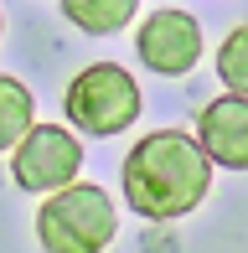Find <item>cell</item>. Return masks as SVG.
I'll list each match as a JSON object with an SVG mask.
<instances>
[{
	"mask_svg": "<svg viewBox=\"0 0 248 253\" xmlns=\"http://www.w3.org/2000/svg\"><path fill=\"white\" fill-rule=\"evenodd\" d=\"M212 191V160L186 129H150L124 155V202L150 222H176L197 212Z\"/></svg>",
	"mask_w": 248,
	"mask_h": 253,
	"instance_id": "cell-1",
	"label": "cell"
},
{
	"mask_svg": "<svg viewBox=\"0 0 248 253\" xmlns=\"http://www.w3.org/2000/svg\"><path fill=\"white\" fill-rule=\"evenodd\" d=\"M114 233H119L114 197L93 181H73L52 191L37 212V238L47 253H104Z\"/></svg>",
	"mask_w": 248,
	"mask_h": 253,
	"instance_id": "cell-2",
	"label": "cell"
},
{
	"mask_svg": "<svg viewBox=\"0 0 248 253\" xmlns=\"http://www.w3.org/2000/svg\"><path fill=\"white\" fill-rule=\"evenodd\" d=\"M62 109H67V119H73V129L109 140V134L129 129V124L140 119V83H134L129 67H119V62H93V67H83V73L67 83Z\"/></svg>",
	"mask_w": 248,
	"mask_h": 253,
	"instance_id": "cell-3",
	"label": "cell"
},
{
	"mask_svg": "<svg viewBox=\"0 0 248 253\" xmlns=\"http://www.w3.org/2000/svg\"><path fill=\"white\" fill-rule=\"evenodd\" d=\"M78 170H83V145H78L73 129H57V124H31V129L10 145V176H16L21 191L52 197V191L73 186Z\"/></svg>",
	"mask_w": 248,
	"mask_h": 253,
	"instance_id": "cell-4",
	"label": "cell"
},
{
	"mask_svg": "<svg viewBox=\"0 0 248 253\" xmlns=\"http://www.w3.org/2000/svg\"><path fill=\"white\" fill-rule=\"evenodd\" d=\"M202 26L186 16V10L165 5V10H150V16L140 21V31H134V52H140V62L150 67V73L161 78H181L191 67L202 62Z\"/></svg>",
	"mask_w": 248,
	"mask_h": 253,
	"instance_id": "cell-5",
	"label": "cell"
},
{
	"mask_svg": "<svg viewBox=\"0 0 248 253\" xmlns=\"http://www.w3.org/2000/svg\"><path fill=\"white\" fill-rule=\"evenodd\" d=\"M202 155L222 170H248V98L222 93L197 114V134Z\"/></svg>",
	"mask_w": 248,
	"mask_h": 253,
	"instance_id": "cell-6",
	"label": "cell"
},
{
	"mask_svg": "<svg viewBox=\"0 0 248 253\" xmlns=\"http://www.w3.org/2000/svg\"><path fill=\"white\" fill-rule=\"evenodd\" d=\"M140 0H62V16L88 37H114L134 21Z\"/></svg>",
	"mask_w": 248,
	"mask_h": 253,
	"instance_id": "cell-7",
	"label": "cell"
},
{
	"mask_svg": "<svg viewBox=\"0 0 248 253\" xmlns=\"http://www.w3.org/2000/svg\"><path fill=\"white\" fill-rule=\"evenodd\" d=\"M31 124H37V98H31V88L21 83V78L0 73V150H10Z\"/></svg>",
	"mask_w": 248,
	"mask_h": 253,
	"instance_id": "cell-8",
	"label": "cell"
},
{
	"mask_svg": "<svg viewBox=\"0 0 248 253\" xmlns=\"http://www.w3.org/2000/svg\"><path fill=\"white\" fill-rule=\"evenodd\" d=\"M217 78H222L228 93L248 98V21L222 37V47H217Z\"/></svg>",
	"mask_w": 248,
	"mask_h": 253,
	"instance_id": "cell-9",
	"label": "cell"
},
{
	"mask_svg": "<svg viewBox=\"0 0 248 253\" xmlns=\"http://www.w3.org/2000/svg\"><path fill=\"white\" fill-rule=\"evenodd\" d=\"M0 31H5V21H0Z\"/></svg>",
	"mask_w": 248,
	"mask_h": 253,
	"instance_id": "cell-10",
	"label": "cell"
}]
</instances>
